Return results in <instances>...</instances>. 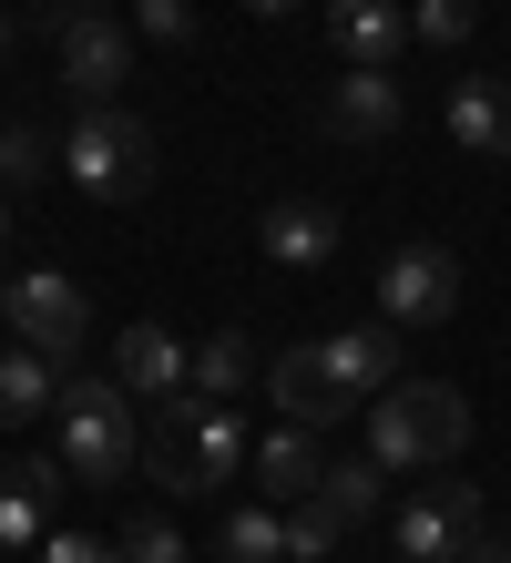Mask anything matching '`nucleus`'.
I'll return each instance as SVG.
<instances>
[{"mask_svg":"<svg viewBox=\"0 0 511 563\" xmlns=\"http://www.w3.org/2000/svg\"><path fill=\"white\" fill-rule=\"evenodd\" d=\"M0 318H11V339L42 349L52 369H73L82 339H92V297H82L73 277H52V267H21L11 287H0Z\"/></svg>","mask_w":511,"mask_h":563,"instance_id":"6","label":"nucleus"},{"mask_svg":"<svg viewBox=\"0 0 511 563\" xmlns=\"http://www.w3.org/2000/svg\"><path fill=\"white\" fill-rule=\"evenodd\" d=\"M215 563H287V512L277 503H235L225 533H215Z\"/></svg>","mask_w":511,"mask_h":563,"instance_id":"21","label":"nucleus"},{"mask_svg":"<svg viewBox=\"0 0 511 563\" xmlns=\"http://www.w3.org/2000/svg\"><path fill=\"white\" fill-rule=\"evenodd\" d=\"M123 563H185V533H175L164 512H133V522H123Z\"/></svg>","mask_w":511,"mask_h":563,"instance_id":"25","label":"nucleus"},{"mask_svg":"<svg viewBox=\"0 0 511 563\" xmlns=\"http://www.w3.org/2000/svg\"><path fill=\"white\" fill-rule=\"evenodd\" d=\"M52 492H62V461H11V472H0V553L42 543V512H52Z\"/></svg>","mask_w":511,"mask_h":563,"instance_id":"16","label":"nucleus"},{"mask_svg":"<svg viewBox=\"0 0 511 563\" xmlns=\"http://www.w3.org/2000/svg\"><path fill=\"white\" fill-rule=\"evenodd\" d=\"M470 441V400L451 379H389L379 410H368V461L379 472H440V461H460Z\"/></svg>","mask_w":511,"mask_h":563,"instance_id":"3","label":"nucleus"},{"mask_svg":"<svg viewBox=\"0 0 511 563\" xmlns=\"http://www.w3.org/2000/svg\"><path fill=\"white\" fill-rule=\"evenodd\" d=\"M62 175H73L92 206H133L154 185V123L123 103H82V123L62 134Z\"/></svg>","mask_w":511,"mask_h":563,"instance_id":"4","label":"nucleus"},{"mask_svg":"<svg viewBox=\"0 0 511 563\" xmlns=\"http://www.w3.org/2000/svg\"><path fill=\"white\" fill-rule=\"evenodd\" d=\"M327 42H337V62L399 73V52H409V0H327Z\"/></svg>","mask_w":511,"mask_h":563,"instance_id":"12","label":"nucleus"},{"mask_svg":"<svg viewBox=\"0 0 511 563\" xmlns=\"http://www.w3.org/2000/svg\"><path fill=\"white\" fill-rule=\"evenodd\" d=\"M246 461H256V430L235 420V400H164L144 441V472L164 492H225V482H246Z\"/></svg>","mask_w":511,"mask_h":563,"instance_id":"2","label":"nucleus"},{"mask_svg":"<svg viewBox=\"0 0 511 563\" xmlns=\"http://www.w3.org/2000/svg\"><path fill=\"white\" fill-rule=\"evenodd\" d=\"M185 389H195V400H246V389H256V339H246V328H204L195 358H185Z\"/></svg>","mask_w":511,"mask_h":563,"instance_id":"15","label":"nucleus"},{"mask_svg":"<svg viewBox=\"0 0 511 563\" xmlns=\"http://www.w3.org/2000/svg\"><path fill=\"white\" fill-rule=\"evenodd\" d=\"M0 52H11V21H0Z\"/></svg>","mask_w":511,"mask_h":563,"instance_id":"30","label":"nucleus"},{"mask_svg":"<svg viewBox=\"0 0 511 563\" xmlns=\"http://www.w3.org/2000/svg\"><path fill=\"white\" fill-rule=\"evenodd\" d=\"M470 31H481V0H409V42H470Z\"/></svg>","mask_w":511,"mask_h":563,"instance_id":"23","label":"nucleus"},{"mask_svg":"<svg viewBox=\"0 0 511 563\" xmlns=\"http://www.w3.org/2000/svg\"><path fill=\"white\" fill-rule=\"evenodd\" d=\"M256 236H266V256H277V267H327V256L348 246V225H337L327 195H277V206L256 216Z\"/></svg>","mask_w":511,"mask_h":563,"instance_id":"10","label":"nucleus"},{"mask_svg":"<svg viewBox=\"0 0 511 563\" xmlns=\"http://www.w3.org/2000/svg\"><path fill=\"white\" fill-rule=\"evenodd\" d=\"M52 42H62V92L73 103H113L133 82V31L102 0H52Z\"/></svg>","mask_w":511,"mask_h":563,"instance_id":"5","label":"nucleus"},{"mask_svg":"<svg viewBox=\"0 0 511 563\" xmlns=\"http://www.w3.org/2000/svg\"><path fill=\"white\" fill-rule=\"evenodd\" d=\"M501 543H511V522H501Z\"/></svg>","mask_w":511,"mask_h":563,"instance_id":"31","label":"nucleus"},{"mask_svg":"<svg viewBox=\"0 0 511 563\" xmlns=\"http://www.w3.org/2000/svg\"><path fill=\"white\" fill-rule=\"evenodd\" d=\"M62 472L92 482V492H113L133 461H144V400H133L123 379H92V369H62Z\"/></svg>","mask_w":511,"mask_h":563,"instance_id":"1","label":"nucleus"},{"mask_svg":"<svg viewBox=\"0 0 511 563\" xmlns=\"http://www.w3.org/2000/svg\"><path fill=\"white\" fill-rule=\"evenodd\" d=\"M42 563H123V543H102V533H42Z\"/></svg>","mask_w":511,"mask_h":563,"instance_id":"27","label":"nucleus"},{"mask_svg":"<svg viewBox=\"0 0 511 563\" xmlns=\"http://www.w3.org/2000/svg\"><path fill=\"white\" fill-rule=\"evenodd\" d=\"M379 482H389V472H379V461L358 451V461H327V472H318V492H307V503H318V512L337 522V533H358V522L379 512Z\"/></svg>","mask_w":511,"mask_h":563,"instance_id":"19","label":"nucleus"},{"mask_svg":"<svg viewBox=\"0 0 511 563\" xmlns=\"http://www.w3.org/2000/svg\"><path fill=\"white\" fill-rule=\"evenodd\" d=\"M185 358H195V349H185L164 318H133L123 339H113V379L133 389V400H154V410H164V400H185Z\"/></svg>","mask_w":511,"mask_h":563,"instance_id":"11","label":"nucleus"},{"mask_svg":"<svg viewBox=\"0 0 511 563\" xmlns=\"http://www.w3.org/2000/svg\"><path fill=\"white\" fill-rule=\"evenodd\" d=\"M133 31L144 42H195V0H133Z\"/></svg>","mask_w":511,"mask_h":563,"instance_id":"26","label":"nucleus"},{"mask_svg":"<svg viewBox=\"0 0 511 563\" xmlns=\"http://www.w3.org/2000/svg\"><path fill=\"white\" fill-rule=\"evenodd\" d=\"M42 175H62V144L52 134H31V123H0V185H42Z\"/></svg>","mask_w":511,"mask_h":563,"instance_id":"22","label":"nucleus"},{"mask_svg":"<svg viewBox=\"0 0 511 563\" xmlns=\"http://www.w3.org/2000/svg\"><path fill=\"white\" fill-rule=\"evenodd\" d=\"M277 512H287V563H327V553H337V522L307 503V492H297V503H277Z\"/></svg>","mask_w":511,"mask_h":563,"instance_id":"24","label":"nucleus"},{"mask_svg":"<svg viewBox=\"0 0 511 563\" xmlns=\"http://www.w3.org/2000/svg\"><path fill=\"white\" fill-rule=\"evenodd\" d=\"M470 533H491L481 482H440V492H420V503H399V563H460Z\"/></svg>","mask_w":511,"mask_h":563,"instance_id":"8","label":"nucleus"},{"mask_svg":"<svg viewBox=\"0 0 511 563\" xmlns=\"http://www.w3.org/2000/svg\"><path fill=\"white\" fill-rule=\"evenodd\" d=\"M246 472L266 482V503H297V492H318V472H327V461H318V430H297V420H287V430H266Z\"/></svg>","mask_w":511,"mask_h":563,"instance_id":"18","label":"nucleus"},{"mask_svg":"<svg viewBox=\"0 0 511 563\" xmlns=\"http://www.w3.org/2000/svg\"><path fill=\"white\" fill-rule=\"evenodd\" d=\"M0 246H11V185H0Z\"/></svg>","mask_w":511,"mask_h":563,"instance_id":"29","label":"nucleus"},{"mask_svg":"<svg viewBox=\"0 0 511 563\" xmlns=\"http://www.w3.org/2000/svg\"><path fill=\"white\" fill-rule=\"evenodd\" d=\"M451 308H460V256L440 246V236L389 246V267H379V318H389V328H440Z\"/></svg>","mask_w":511,"mask_h":563,"instance_id":"7","label":"nucleus"},{"mask_svg":"<svg viewBox=\"0 0 511 563\" xmlns=\"http://www.w3.org/2000/svg\"><path fill=\"white\" fill-rule=\"evenodd\" d=\"M440 123H451V144H460V154H491V164H511V82H501V73H470V82H451Z\"/></svg>","mask_w":511,"mask_h":563,"instance_id":"14","label":"nucleus"},{"mask_svg":"<svg viewBox=\"0 0 511 563\" xmlns=\"http://www.w3.org/2000/svg\"><path fill=\"white\" fill-rule=\"evenodd\" d=\"M266 400H277L297 430H337V420L358 410V389L337 379L327 339H307V349H277V358H266Z\"/></svg>","mask_w":511,"mask_h":563,"instance_id":"9","label":"nucleus"},{"mask_svg":"<svg viewBox=\"0 0 511 563\" xmlns=\"http://www.w3.org/2000/svg\"><path fill=\"white\" fill-rule=\"evenodd\" d=\"M399 339H409V328L368 318V328H337V339H327V358H337V379H348L358 400H379V389L399 379Z\"/></svg>","mask_w":511,"mask_h":563,"instance_id":"17","label":"nucleus"},{"mask_svg":"<svg viewBox=\"0 0 511 563\" xmlns=\"http://www.w3.org/2000/svg\"><path fill=\"white\" fill-rule=\"evenodd\" d=\"M399 113H409L399 73H368V62H348V82L327 92V134H337V144H389Z\"/></svg>","mask_w":511,"mask_h":563,"instance_id":"13","label":"nucleus"},{"mask_svg":"<svg viewBox=\"0 0 511 563\" xmlns=\"http://www.w3.org/2000/svg\"><path fill=\"white\" fill-rule=\"evenodd\" d=\"M246 11H256V21H277V11H297V0H246Z\"/></svg>","mask_w":511,"mask_h":563,"instance_id":"28","label":"nucleus"},{"mask_svg":"<svg viewBox=\"0 0 511 563\" xmlns=\"http://www.w3.org/2000/svg\"><path fill=\"white\" fill-rule=\"evenodd\" d=\"M62 400V369H52V358L42 349H0V430H11V420H31V410H52Z\"/></svg>","mask_w":511,"mask_h":563,"instance_id":"20","label":"nucleus"}]
</instances>
